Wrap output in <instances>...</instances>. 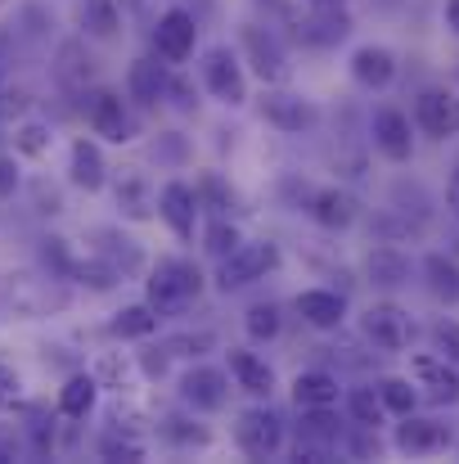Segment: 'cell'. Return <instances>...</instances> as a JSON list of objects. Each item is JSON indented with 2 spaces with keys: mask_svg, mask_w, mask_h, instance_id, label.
Masks as SVG:
<instances>
[{
  "mask_svg": "<svg viewBox=\"0 0 459 464\" xmlns=\"http://www.w3.org/2000/svg\"><path fill=\"white\" fill-rule=\"evenodd\" d=\"M207 289V276L194 257H158L145 271V303H149L162 320H176L194 307Z\"/></svg>",
  "mask_w": 459,
  "mask_h": 464,
  "instance_id": "6da1fadb",
  "label": "cell"
},
{
  "mask_svg": "<svg viewBox=\"0 0 459 464\" xmlns=\"http://www.w3.org/2000/svg\"><path fill=\"white\" fill-rule=\"evenodd\" d=\"M234 50H239L248 77H257L262 86H284L289 72H293L289 45H284V36L275 32V23H266V18H248V23L239 27V45H234Z\"/></svg>",
  "mask_w": 459,
  "mask_h": 464,
  "instance_id": "7a4b0ae2",
  "label": "cell"
},
{
  "mask_svg": "<svg viewBox=\"0 0 459 464\" xmlns=\"http://www.w3.org/2000/svg\"><path fill=\"white\" fill-rule=\"evenodd\" d=\"M284 266V253H280V244L275 239H244L234 253H225L221 262H216V271H212V285H216V294H244V289H253V285H262L266 276H275Z\"/></svg>",
  "mask_w": 459,
  "mask_h": 464,
  "instance_id": "3957f363",
  "label": "cell"
},
{
  "mask_svg": "<svg viewBox=\"0 0 459 464\" xmlns=\"http://www.w3.org/2000/svg\"><path fill=\"white\" fill-rule=\"evenodd\" d=\"M81 113H86L91 136L104 140V145H131V140L140 136V109L127 100V91L95 86V91L81 100Z\"/></svg>",
  "mask_w": 459,
  "mask_h": 464,
  "instance_id": "277c9868",
  "label": "cell"
},
{
  "mask_svg": "<svg viewBox=\"0 0 459 464\" xmlns=\"http://www.w3.org/2000/svg\"><path fill=\"white\" fill-rule=\"evenodd\" d=\"M198 86L221 104V109H244L248 104V68L234 45L216 41L198 54Z\"/></svg>",
  "mask_w": 459,
  "mask_h": 464,
  "instance_id": "5b68a950",
  "label": "cell"
},
{
  "mask_svg": "<svg viewBox=\"0 0 459 464\" xmlns=\"http://www.w3.org/2000/svg\"><path fill=\"white\" fill-rule=\"evenodd\" d=\"M234 447L248 460H275L289 447V424L271 401H253L248 411L234 415Z\"/></svg>",
  "mask_w": 459,
  "mask_h": 464,
  "instance_id": "8992f818",
  "label": "cell"
},
{
  "mask_svg": "<svg viewBox=\"0 0 459 464\" xmlns=\"http://www.w3.org/2000/svg\"><path fill=\"white\" fill-rule=\"evenodd\" d=\"M257 113H262V122L275 127L280 136H311V131L320 127L315 100H306L302 91H289V82H284V86H262Z\"/></svg>",
  "mask_w": 459,
  "mask_h": 464,
  "instance_id": "52a82bcc",
  "label": "cell"
},
{
  "mask_svg": "<svg viewBox=\"0 0 459 464\" xmlns=\"http://www.w3.org/2000/svg\"><path fill=\"white\" fill-rule=\"evenodd\" d=\"M230 392H234L230 370L207 365V361H194V365L176 379V397H180V406H189L194 415H221V411L230 406Z\"/></svg>",
  "mask_w": 459,
  "mask_h": 464,
  "instance_id": "ba28073f",
  "label": "cell"
},
{
  "mask_svg": "<svg viewBox=\"0 0 459 464\" xmlns=\"http://www.w3.org/2000/svg\"><path fill=\"white\" fill-rule=\"evenodd\" d=\"M198 32H203V23H198L185 5H171V9H162L158 23H153L149 50L162 59V63L180 68L185 59H194V50H198Z\"/></svg>",
  "mask_w": 459,
  "mask_h": 464,
  "instance_id": "9c48e42d",
  "label": "cell"
},
{
  "mask_svg": "<svg viewBox=\"0 0 459 464\" xmlns=\"http://www.w3.org/2000/svg\"><path fill=\"white\" fill-rule=\"evenodd\" d=\"M158 217L162 226L180 239V244H194L198 230H203V198L189 180H167L158 189Z\"/></svg>",
  "mask_w": 459,
  "mask_h": 464,
  "instance_id": "30bf717a",
  "label": "cell"
},
{
  "mask_svg": "<svg viewBox=\"0 0 459 464\" xmlns=\"http://www.w3.org/2000/svg\"><path fill=\"white\" fill-rule=\"evenodd\" d=\"M360 334H365L378 352H406V347L415 343V315L401 307V303L383 298V303H369V307H365Z\"/></svg>",
  "mask_w": 459,
  "mask_h": 464,
  "instance_id": "8fae6325",
  "label": "cell"
},
{
  "mask_svg": "<svg viewBox=\"0 0 459 464\" xmlns=\"http://www.w3.org/2000/svg\"><path fill=\"white\" fill-rule=\"evenodd\" d=\"M50 77H54V86H59L68 100H86V95L95 91V54L86 50V36L59 41L54 63H50Z\"/></svg>",
  "mask_w": 459,
  "mask_h": 464,
  "instance_id": "7c38bea8",
  "label": "cell"
},
{
  "mask_svg": "<svg viewBox=\"0 0 459 464\" xmlns=\"http://www.w3.org/2000/svg\"><path fill=\"white\" fill-rule=\"evenodd\" d=\"M415 131L428 140H451L459 136V91L451 86H428L415 95Z\"/></svg>",
  "mask_w": 459,
  "mask_h": 464,
  "instance_id": "4fadbf2b",
  "label": "cell"
},
{
  "mask_svg": "<svg viewBox=\"0 0 459 464\" xmlns=\"http://www.w3.org/2000/svg\"><path fill=\"white\" fill-rule=\"evenodd\" d=\"M86 239H91V253H100L122 280H140L149 271V257H145L140 239H131L122 226H95Z\"/></svg>",
  "mask_w": 459,
  "mask_h": 464,
  "instance_id": "5bb4252c",
  "label": "cell"
},
{
  "mask_svg": "<svg viewBox=\"0 0 459 464\" xmlns=\"http://www.w3.org/2000/svg\"><path fill=\"white\" fill-rule=\"evenodd\" d=\"M369 140H374V150L387 158V162H410L415 158V118L406 113V109H392V104H383L374 118H369Z\"/></svg>",
  "mask_w": 459,
  "mask_h": 464,
  "instance_id": "9a60e30c",
  "label": "cell"
},
{
  "mask_svg": "<svg viewBox=\"0 0 459 464\" xmlns=\"http://www.w3.org/2000/svg\"><path fill=\"white\" fill-rule=\"evenodd\" d=\"M302 212L320 226V230L338 235V230H351V226H356V217H360V198H356L347 185H315Z\"/></svg>",
  "mask_w": 459,
  "mask_h": 464,
  "instance_id": "2e32d148",
  "label": "cell"
},
{
  "mask_svg": "<svg viewBox=\"0 0 459 464\" xmlns=\"http://www.w3.org/2000/svg\"><path fill=\"white\" fill-rule=\"evenodd\" d=\"M410 379H415V388H424L428 401H437V406H455L459 401V365L446 361L442 352H415V356H410Z\"/></svg>",
  "mask_w": 459,
  "mask_h": 464,
  "instance_id": "e0dca14e",
  "label": "cell"
},
{
  "mask_svg": "<svg viewBox=\"0 0 459 464\" xmlns=\"http://www.w3.org/2000/svg\"><path fill=\"white\" fill-rule=\"evenodd\" d=\"M167 82H171V63H162L153 50L127 63V100H131L140 113L162 109V100H167Z\"/></svg>",
  "mask_w": 459,
  "mask_h": 464,
  "instance_id": "ac0fdd59",
  "label": "cell"
},
{
  "mask_svg": "<svg viewBox=\"0 0 459 464\" xmlns=\"http://www.w3.org/2000/svg\"><path fill=\"white\" fill-rule=\"evenodd\" d=\"M293 311H298V320L306 329H315V334H342V324H347V294L315 285V289H302L293 298Z\"/></svg>",
  "mask_w": 459,
  "mask_h": 464,
  "instance_id": "d6986e66",
  "label": "cell"
},
{
  "mask_svg": "<svg viewBox=\"0 0 459 464\" xmlns=\"http://www.w3.org/2000/svg\"><path fill=\"white\" fill-rule=\"evenodd\" d=\"M455 442V433L442 424V420H433V415H401V424H397V433H392V447L401 451V456H437V451H446Z\"/></svg>",
  "mask_w": 459,
  "mask_h": 464,
  "instance_id": "ffe728a7",
  "label": "cell"
},
{
  "mask_svg": "<svg viewBox=\"0 0 459 464\" xmlns=\"http://www.w3.org/2000/svg\"><path fill=\"white\" fill-rule=\"evenodd\" d=\"M225 370H230V379H234V388L244 392V397H253V401H271L275 397V365L262 356V352H253V347H230L225 352Z\"/></svg>",
  "mask_w": 459,
  "mask_h": 464,
  "instance_id": "44dd1931",
  "label": "cell"
},
{
  "mask_svg": "<svg viewBox=\"0 0 459 464\" xmlns=\"http://www.w3.org/2000/svg\"><path fill=\"white\" fill-rule=\"evenodd\" d=\"M410 276H415L410 253H406L401 244H383V239H374V248L365 253V280H369L374 289H383V294H397V289L410 285Z\"/></svg>",
  "mask_w": 459,
  "mask_h": 464,
  "instance_id": "7402d4cb",
  "label": "cell"
},
{
  "mask_svg": "<svg viewBox=\"0 0 459 464\" xmlns=\"http://www.w3.org/2000/svg\"><path fill=\"white\" fill-rule=\"evenodd\" d=\"M347 68H351V82H356V86H365V91H387V86L397 82V68H401V63H397V54H392L387 45L365 41V45L351 50Z\"/></svg>",
  "mask_w": 459,
  "mask_h": 464,
  "instance_id": "603a6c76",
  "label": "cell"
},
{
  "mask_svg": "<svg viewBox=\"0 0 459 464\" xmlns=\"http://www.w3.org/2000/svg\"><path fill=\"white\" fill-rule=\"evenodd\" d=\"M153 433H158L171 451H207V447H212V429H207L203 415H194L189 406H185V411H167V415H158Z\"/></svg>",
  "mask_w": 459,
  "mask_h": 464,
  "instance_id": "cb8c5ba5",
  "label": "cell"
},
{
  "mask_svg": "<svg viewBox=\"0 0 459 464\" xmlns=\"http://www.w3.org/2000/svg\"><path fill=\"white\" fill-rule=\"evenodd\" d=\"M68 180L86 194H100L109 185V158L100 150L95 136H77L72 150H68Z\"/></svg>",
  "mask_w": 459,
  "mask_h": 464,
  "instance_id": "d4e9b609",
  "label": "cell"
},
{
  "mask_svg": "<svg viewBox=\"0 0 459 464\" xmlns=\"http://www.w3.org/2000/svg\"><path fill=\"white\" fill-rule=\"evenodd\" d=\"M122 14L118 0H77V27L86 41H122Z\"/></svg>",
  "mask_w": 459,
  "mask_h": 464,
  "instance_id": "484cf974",
  "label": "cell"
},
{
  "mask_svg": "<svg viewBox=\"0 0 459 464\" xmlns=\"http://www.w3.org/2000/svg\"><path fill=\"white\" fill-rule=\"evenodd\" d=\"M289 392H293V406H342V383L324 365L298 370L293 383H289Z\"/></svg>",
  "mask_w": 459,
  "mask_h": 464,
  "instance_id": "4316f807",
  "label": "cell"
},
{
  "mask_svg": "<svg viewBox=\"0 0 459 464\" xmlns=\"http://www.w3.org/2000/svg\"><path fill=\"white\" fill-rule=\"evenodd\" d=\"M100 379L91 374V370H72L68 379H63V388H59V397H54V411L63 415V420H86L95 406H100Z\"/></svg>",
  "mask_w": 459,
  "mask_h": 464,
  "instance_id": "83f0119b",
  "label": "cell"
},
{
  "mask_svg": "<svg viewBox=\"0 0 459 464\" xmlns=\"http://www.w3.org/2000/svg\"><path fill=\"white\" fill-rule=\"evenodd\" d=\"M293 27L306 50H333L338 41L351 36V9L347 14H306V18H293Z\"/></svg>",
  "mask_w": 459,
  "mask_h": 464,
  "instance_id": "f1b7e54d",
  "label": "cell"
},
{
  "mask_svg": "<svg viewBox=\"0 0 459 464\" xmlns=\"http://www.w3.org/2000/svg\"><path fill=\"white\" fill-rule=\"evenodd\" d=\"M113 194H118V208H122L127 221H153L158 217V189L149 185V176L127 171V176H118Z\"/></svg>",
  "mask_w": 459,
  "mask_h": 464,
  "instance_id": "f546056e",
  "label": "cell"
},
{
  "mask_svg": "<svg viewBox=\"0 0 459 464\" xmlns=\"http://www.w3.org/2000/svg\"><path fill=\"white\" fill-rule=\"evenodd\" d=\"M158 324H162V315L149 303H127V307H118L109 315V338H118V343H145V338L158 334Z\"/></svg>",
  "mask_w": 459,
  "mask_h": 464,
  "instance_id": "4dcf8cb0",
  "label": "cell"
},
{
  "mask_svg": "<svg viewBox=\"0 0 459 464\" xmlns=\"http://www.w3.org/2000/svg\"><path fill=\"white\" fill-rule=\"evenodd\" d=\"M419 276H424V285H428V294L437 303H446V307L459 303V262L451 253H428L419 262Z\"/></svg>",
  "mask_w": 459,
  "mask_h": 464,
  "instance_id": "1f68e13d",
  "label": "cell"
},
{
  "mask_svg": "<svg viewBox=\"0 0 459 464\" xmlns=\"http://www.w3.org/2000/svg\"><path fill=\"white\" fill-rule=\"evenodd\" d=\"M369 230H374V239H383V244H415V239H424V221L419 217H410V212H401V208H383V212H374V221H369Z\"/></svg>",
  "mask_w": 459,
  "mask_h": 464,
  "instance_id": "d6a6232c",
  "label": "cell"
},
{
  "mask_svg": "<svg viewBox=\"0 0 459 464\" xmlns=\"http://www.w3.org/2000/svg\"><path fill=\"white\" fill-rule=\"evenodd\" d=\"M342 406H347V420L360 424V429H383V424H387V406H383V397H378L374 383L347 388V392H342Z\"/></svg>",
  "mask_w": 459,
  "mask_h": 464,
  "instance_id": "836d02e7",
  "label": "cell"
},
{
  "mask_svg": "<svg viewBox=\"0 0 459 464\" xmlns=\"http://www.w3.org/2000/svg\"><path fill=\"white\" fill-rule=\"evenodd\" d=\"M9 145H14V154H18V158L41 162V158L54 150V127H50L45 118H23V122H14Z\"/></svg>",
  "mask_w": 459,
  "mask_h": 464,
  "instance_id": "e575fe53",
  "label": "cell"
},
{
  "mask_svg": "<svg viewBox=\"0 0 459 464\" xmlns=\"http://www.w3.org/2000/svg\"><path fill=\"white\" fill-rule=\"evenodd\" d=\"M244 334H248V343H275L280 334H284V303H275V298H266V303H253V307L244 311Z\"/></svg>",
  "mask_w": 459,
  "mask_h": 464,
  "instance_id": "d590c367",
  "label": "cell"
},
{
  "mask_svg": "<svg viewBox=\"0 0 459 464\" xmlns=\"http://www.w3.org/2000/svg\"><path fill=\"white\" fill-rule=\"evenodd\" d=\"M95 456L100 460H145L149 456V447H145V438L140 433H127V429H113V424H104V433L95 438Z\"/></svg>",
  "mask_w": 459,
  "mask_h": 464,
  "instance_id": "8d00e7d4",
  "label": "cell"
},
{
  "mask_svg": "<svg viewBox=\"0 0 459 464\" xmlns=\"http://www.w3.org/2000/svg\"><path fill=\"white\" fill-rule=\"evenodd\" d=\"M68 285H81V289H91V294H109V289H118V285H127V280H122L100 253H86V257L72 262Z\"/></svg>",
  "mask_w": 459,
  "mask_h": 464,
  "instance_id": "74e56055",
  "label": "cell"
},
{
  "mask_svg": "<svg viewBox=\"0 0 459 464\" xmlns=\"http://www.w3.org/2000/svg\"><path fill=\"white\" fill-rule=\"evenodd\" d=\"M198 244H203V253H207L212 262H221L225 253H234V248L244 244V230H239L230 217H212V221H203Z\"/></svg>",
  "mask_w": 459,
  "mask_h": 464,
  "instance_id": "f35d334b",
  "label": "cell"
},
{
  "mask_svg": "<svg viewBox=\"0 0 459 464\" xmlns=\"http://www.w3.org/2000/svg\"><path fill=\"white\" fill-rule=\"evenodd\" d=\"M91 374L100 379V388H109V392H127L131 379H136L140 370H136V361H127L122 352H104V356L91 365Z\"/></svg>",
  "mask_w": 459,
  "mask_h": 464,
  "instance_id": "ab89813d",
  "label": "cell"
},
{
  "mask_svg": "<svg viewBox=\"0 0 459 464\" xmlns=\"http://www.w3.org/2000/svg\"><path fill=\"white\" fill-rule=\"evenodd\" d=\"M194 189H198V198H203V212H212V217H230V212H234V189H230L216 171H198V176H194Z\"/></svg>",
  "mask_w": 459,
  "mask_h": 464,
  "instance_id": "60d3db41",
  "label": "cell"
},
{
  "mask_svg": "<svg viewBox=\"0 0 459 464\" xmlns=\"http://www.w3.org/2000/svg\"><path fill=\"white\" fill-rule=\"evenodd\" d=\"M374 388H378V397H383L387 415H397V420H401V415H410V411L419 406V392H415V383H410V379H401V374H383Z\"/></svg>",
  "mask_w": 459,
  "mask_h": 464,
  "instance_id": "b9f144b4",
  "label": "cell"
},
{
  "mask_svg": "<svg viewBox=\"0 0 459 464\" xmlns=\"http://www.w3.org/2000/svg\"><path fill=\"white\" fill-rule=\"evenodd\" d=\"M171 356H185V361H203L207 352H216V334L212 329H180L171 338H162Z\"/></svg>",
  "mask_w": 459,
  "mask_h": 464,
  "instance_id": "7bdbcfd3",
  "label": "cell"
},
{
  "mask_svg": "<svg viewBox=\"0 0 459 464\" xmlns=\"http://www.w3.org/2000/svg\"><path fill=\"white\" fill-rule=\"evenodd\" d=\"M72 253H68V239H59V235H45L41 239V266H45V276H54V280H68L72 276Z\"/></svg>",
  "mask_w": 459,
  "mask_h": 464,
  "instance_id": "ee69618b",
  "label": "cell"
},
{
  "mask_svg": "<svg viewBox=\"0 0 459 464\" xmlns=\"http://www.w3.org/2000/svg\"><path fill=\"white\" fill-rule=\"evenodd\" d=\"M171 361H176V356L167 352V343H149V338H145V343H140V352H136V370H140L145 379H153V383H158V379H167Z\"/></svg>",
  "mask_w": 459,
  "mask_h": 464,
  "instance_id": "f6af8a7d",
  "label": "cell"
},
{
  "mask_svg": "<svg viewBox=\"0 0 459 464\" xmlns=\"http://www.w3.org/2000/svg\"><path fill=\"white\" fill-rule=\"evenodd\" d=\"M162 109H176V113H198V86H194L185 72H176V68H171V82H167V100H162Z\"/></svg>",
  "mask_w": 459,
  "mask_h": 464,
  "instance_id": "bcb514c9",
  "label": "cell"
},
{
  "mask_svg": "<svg viewBox=\"0 0 459 464\" xmlns=\"http://www.w3.org/2000/svg\"><path fill=\"white\" fill-rule=\"evenodd\" d=\"M387 203L401 208V212H410V217H419V221L428 226V194H424V185H415V180H397Z\"/></svg>",
  "mask_w": 459,
  "mask_h": 464,
  "instance_id": "7dc6e473",
  "label": "cell"
},
{
  "mask_svg": "<svg viewBox=\"0 0 459 464\" xmlns=\"http://www.w3.org/2000/svg\"><path fill=\"white\" fill-rule=\"evenodd\" d=\"M109 424L113 429H127V433H145V411L136 401H127V392L109 406Z\"/></svg>",
  "mask_w": 459,
  "mask_h": 464,
  "instance_id": "c3c4849f",
  "label": "cell"
},
{
  "mask_svg": "<svg viewBox=\"0 0 459 464\" xmlns=\"http://www.w3.org/2000/svg\"><path fill=\"white\" fill-rule=\"evenodd\" d=\"M0 411H23V374L0 361Z\"/></svg>",
  "mask_w": 459,
  "mask_h": 464,
  "instance_id": "681fc988",
  "label": "cell"
},
{
  "mask_svg": "<svg viewBox=\"0 0 459 464\" xmlns=\"http://www.w3.org/2000/svg\"><path fill=\"white\" fill-rule=\"evenodd\" d=\"M433 343H437V352H442L446 361L459 365V320H437V324H433Z\"/></svg>",
  "mask_w": 459,
  "mask_h": 464,
  "instance_id": "f907efd6",
  "label": "cell"
},
{
  "mask_svg": "<svg viewBox=\"0 0 459 464\" xmlns=\"http://www.w3.org/2000/svg\"><path fill=\"white\" fill-rule=\"evenodd\" d=\"M153 158H167V162H185L189 158V145H185V136L180 131H167V136H158V145H153Z\"/></svg>",
  "mask_w": 459,
  "mask_h": 464,
  "instance_id": "816d5d0a",
  "label": "cell"
},
{
  "mask_svg": "<svg viewBox=\"0 0 459 464\" xmlns=\"http://www.w3.org/2000/svg\"><path fill=\"white\" fill-rule=\"evenodd\" d=\"M23 185V171H18V154H0V203L14 198Z\"/></svg>",
  "mask_w": 459,
  "mask_h": 464,
  "instance_id": "f5cc1de1",
  "label": "cell"
},
{
  "mask_svg": "<svg viewBox=\"0 0 459 464\" xmlns=\"http://www.w3.org/2000/svg\"><path fill=\"white\" fill-rule=\"evenodd\" d=\"M257 14H266V23H293V0H253Z\"/></svg>",
  "mask_w": 459,
  "mask_h": 464,
  "instance_id": "db71d44e",
  "label": "cell"
},
{
  "mask_svg": "<svg viewBox=\"0 0 459 464\" xmlns=\"http://www.w3.org/2000/svg\"><path fill=\"white\" fill-rule=\"evenodd\" d=\"M32 194H36V212H50V217H54V212H63V198H59V189H54V185H45V180H41V185H32Z\"/></svg>",
  "mask_w": 459,
  "mask_h": 464,
  "instance_id": "11a10c76",
  "label": "cell"
},
{
  "mask_svg": "<svg viewBox=\"0 0 459 464\" xmlns=\"http://www.w3.org/2000/svg\"><path fill=\"white\" fill-rule=\"evenodd\" d=\"M306 14H347L351 0H302Z\"/></svg>",
  "mask_w": 459,
  "mask_h": 464,
  "instance_id": "9f6ffc18",
  "label": "cell"
},
{
  "mask_svg": "<svg viewBox=\"0 0 459 464\" xmlns=\"http://www.w3.org/2000/svg\"><path fill=\"white\" fill-rule=\"evenodd\" d=\"M446 212L451 221H459V162L451 167V180H446Z\"/></svg>",
  "mask_w": 459,
  "mask_h": 464,
  "instance_id": "6f0895ef",
  "label": "cell"
},
{
  "mask_svg": "<svg viewBox=\"0 0 459 464\" xmlns=\"http://www.w3.org/2000/svg\"><path fill=\"white\" fill-rule=\"evenodd\" d=\"M14 456H18V438L0 429V464H14Z\"/></svg>",
  "mask_w": 459,
  "mask_h": 464,
  "instance_id": "680465c9",
  "label": "cell"
},
{
  "mask_svg": "<svg viewBox=\"0 0 459 464\" xmlns=\"http://www.w3.org/2000/svg\"><path fill=\"white\" fill-rule=\"evenodd\" d=\"M185 9H189V14L198 18V23H207V14L216 9V0H185Z\"/></svg>",
  "mask_w": 459,
  "mask_h": 464,
  "instance_id": "91938a15",
  "label": "cell"
},
{
  "mask_svg": "<svg viewBox=\"0 0 459 464\" xmlns=\"http://www.w3.org/2000/svg\"><path fill=\"white\" fill-rule=\"evenodd\" d=\"M9 45H14V32L0 27V86H5V63H9Z\"/></svg>",
  "mask_w": 459,
  "mask_h": 464,
  "instance_id": "94428289",
  "label": "cell"
},
{
  "mask_svg": "<svg viewBox=\"0 0 459 464\" xmlns=\"http://www.w3.org/2000/svg\"><path fill=\"white\" fill-rule=\"evenodd\" d=\"M446 27L459 36V0H446Z\"/></svg>",
  "mask_w": 459,
  "mask_h": 464,
  "instance_id": "6125c7cd",
  "label": "cell"
},
{
  "mask_svg": "<svg viewBox=\"0 0 459 464\" xmlns=\"http://www.w3.org/2000/svg\"><path fill=\"white\" fill-rule=\"evenodd\" d=\"M118 5H122L127 14H145V9H149V0H118Z\"/></svg>",
  "mask_w": 459,
  "mask_h": 464,
  "instance_id": "be15d7a7",
  "label": "cell"
},
{
  "mask_svg": "<svg viewBox=\"0 0 459 464\" xmlns=\"http://www.w3.org/2000/svg\"><path fill=\"white\" fill-rule=\"evenodd\" d=\"M0 5H9V0H0Z\"/></svg>",
  "mask_w": 459,
  "mask_h": 464,
  "instance_id": "e7e4bbea",
  "label": "cell"
}]
</instances>
